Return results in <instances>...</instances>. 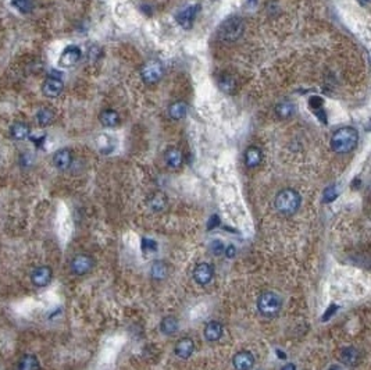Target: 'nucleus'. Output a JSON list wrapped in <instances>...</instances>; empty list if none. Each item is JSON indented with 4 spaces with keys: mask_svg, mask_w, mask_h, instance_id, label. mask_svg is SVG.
I'll list each match as a JSON object with an SVG mask.
<instances>
[{
    "mask_svg": "<svg viewBox=\"0 0 371 370\" xmlns=\"http://www.w3.org/2000/svg\"><path fill=\"white\" fill-rule=\"evenodd\" d=\"M213 277H214V269L210 263H206V262L199 263L193 270V279L201 285H207L213 280Z\"/></svg>",
    "mask_w": 371,
    "mask_h": 370,
    "instance_id": "obj_9",
    "label": "nucleus"
},
{
    "mask_svg": "<svg viewBox=\"0 0 371 370\" xmlns=\"http://www.w3.org/2000/svg\"><path fill=\"white\" fill-rule=\"evenodd\" d=\"M10 135L13 140H25V138L30 137V128H28V125H27L25 123H21V121L14 123L10 128Z\"/></svg>",
    "mask_w": 371,
    "mask_h": 370,
    "instance_id": "obj_22",
    "label": "nucleus"
},
{
    "mask_svg": "<svg viewBox=\"0 0 371 370\" xmlns=\"http://www.w3.org/2000/svg\"><path fill=\"white\" fill-rule=\"evenodd\" d=\"M261 160H263V153L257 146H251V148L246 149V152H245V164L248 167H251V169L257 167L261 163Z\"/></svg>",
    "mask_w": 371,
    "mask_h": 370,
    "instance_id": "obj_18",
    "label": "nucleus"
},
{
    "mask_svg": "<svg viewBox=\"0 0 371 370\" xmlns=\"http://www.w3.org/2000/svg\"><path fill=\"white\" fill-rule=\"evenodd\" d=\"M18 370H40L39 359L34 353H25L18 362Z\"/></svg>",
    "mask_w": 371,
    "mask_h": 370,
    "instance_id": "obj_21",
    "label": "nucleus"
},
{
    "mask_svg": "<svg viewBox=\"0 0 371 370\" xmlns=\"http://www.w3.org/2000/svg\"><path fill=\"white\" fill-rule=\"evenodd\" d=\"M281 370H296V366H295L293 363H288V365H285Z\"/></svg>",
    "mask_w": 371,
    "mask_h": 370,
    "instance_id": "obj_38",
    "label": "nucleus"
},
{
    "mask_svg": "<svg viewBox=\"0 0 371 370\" xmlns=\"http://www.w3.org/2000/svg\"><path fill=\"white\" fill-rule=\"evenodd\" d=\"M178 327H180V323L177 320V317H174V316H167L160 323V331L166 335L175 334L178 331Z\"/></svg>",
    "mask_w": 371,
    "mask_h": 370,
    "instance_id": "obj_23",
    "label": "nucleus"
},
{
    "mask_svg": "<svg viewBox=\"0 0 371 370\" xmlns=\"http://www.w3.org/2000/svg\"><path fill=\"white\" fill-rule=\"evenodd\" d=\"M163 72L164 71H163V66L160 63L152 60L142 67V80L145 81L146 84H156V82H159L161 80Z\"/></svg>",
    "mask_w": 371,
    "mask_h": 370,
    "instance_id": "obj_6",
    "label": "nucleus"
},
{
    "mask_svg": "<svg viewBox=\"0 0 371 370\" xmlns=\"http://www.w3.org/2000/svg\"><path fill=\"white\" fill-rule=\"evenodd\" d=\"M219 224H220V217L217 214H213L210 219H209V223H207V230H213Z\"/></svg>",
    "mask_w": 371,
    "mask_h": 370,
    "instance_id": "obj_35",
    "label": "nucleus"
},
{
    "mask_svg": "<svg viewBox=\"0 0 371 370\" xmlns=\"http://www.w3.org/2000/svg\"><path fill=\"white\" fill-rule=\"evenodd\" d=\"M243 31H245V27H243V22H242L241 18L231 17V18L221 24L217 38L222 40V42H235V40L241 38Z\"/></svg>",
    "mask_w": 371,
    "mask_h": 370,
    "instance_id": "obj_4",
    "label": "nucleus"
},
{
    "mask_svg": "<svg viewBox=\"0 0 371 370\" xmlns=\"http://www.w3.org/2000/svg\"><path fill=\"white\" fill-rule=\"evenodd\" d=\"M293 111H295V106L292 105L291 102H282L280 105H277V107H275L277 116L280 119H282V120L289 119L292 114H293Z\"/></svg>",
    "mask_w": 371,
    "mask_h": 370,
    "instance_id": "obj_28",
    "label": "nucleus"
},
{
    "mask_svg": "<svg viewBox=\"0 0 371 370\" xmlns=\"http://www.w3.org/2000/svg\"><path fill=\"white\" fill-rule=\"evenodd\" d=\"M142 248L143 249H151V250H156L157 249V244L154 242L153 240H148V238H143L142 241Z\"/></svg>",
    "mask_w": 371,
    "mask_h": 370,
    "instance_id": "obj_34",
    "label": "nucleus"
},
{
    "mask_svg": "<svg viewBox=\"0 0 371 370\" xmlns=\"http://www.w3.org/2000/svg\"><path fill=\"white\" fill-rule=\"evenodd\" d=\"M282 309V298L272 291H266L257 298V310L264 317H274Z\"/></svg>",
    "mask_w": 371,
    "mask_h": 370,
    "instance_id": "obj_3",
    "label": "nucleus"
},
{
    "mask_svg": "<svg viewBox=\"0 0 371 370\" xmlns=\"http://www.w3.org/2000/svg\"><path fill=\"white\" fill-rule=\"evenodd\" d=\"M359 141L357 131L352 127H343L334 132L331 138V148L335 153H348L356 148Z\"/></svg>",
    "mask_w": 371,
    "mask_h": 370,
    "instance_id": "obj_2",
    "label": "nucleus"
},
{
    "mask_svg": "<svg viewBox=\"0 0 371 370\" xmlns=\"http://www.w3.org/2000/svg\"><path fill=\"white\" fill-rule=\"evenodd\" d=\"M101 57V49L98 46H92L88 52V59L90 61H96V59Z\"/></svg>",
    "mask_w": 371,
    "mask_h": 370,
    "instance_id": "obj_33",
    "label": "nucleus"
},
{
    "mask_svg": "<svg viewBox=\"0 0 371 370\" xmlns=\"http://www.w3.org/2000/svg\"><path fill=\"white\" fill-rule=\"evenodd\" d=\"M224 255H225L228 259L235 258V255H236V248H235L234 245H228V247H225V249H224Z\"/></svg>",
    "mask_w": 371,
    "mask_h": 370,
    "instance_id": "obj_36",
    "label": "nucleus"
},
{
    "mask_svg": "<svg viewBox=\"0 0 371 370\" xmlns=\"http://www.w3.org/2000/svg\"><path fill=\"white\" fill-rule=\"evenodd\" d=\"M186 111H188V106L186 103L184 102H175L172 103L170 107H169V114L172 120H181L186 116Z\"/></svg>",
    "mask_w": 371,
    "mask_h": 370,
    "instance_id": "obj_26",
    "label": "nucleus"
},
{
    "mask_svg": "<svg viewBox=\"0 0 371 370\" xmlns=\"http://www.w3.org/2000/svg\"><path fill=\"white\" fill-rule=\"evenodd\" d=\"M164 160H166V164L172 169V170H178L181 166H182V161H184V158H182V153H181L180 149L177 148H170L164 153Z\"/></svg>",
    "mask_w": 371,
    "mask_h": 370,
    "instance_id": "obj_16",
    "label": "nucleus"
},
{
    "mask_svg": "<svg viewBox=\"0 0 371 370\" xmlns=\"http://www.w3.org/2000/svg\"><path fill=\"white\" fill-rule=\"evenodd\" d=\"M222 324L220 321H209L206 326H204V330H203V335L204 338L209 341V342H214V341H219L222 335Z\"/></svg>",
    "mask_w": 371,
    "mask_h": 370,
    "instance_id": "obj_15",
    "label": "nucleus"
},
{
    "mask_svg": "<svg viewBox=\"0 0 371 370\" xmlns=\"http://www.w3.org/2000/svg\"><path fill=\"white\" fill-rule=\"evenodd\" d=\"M99 120L104 125V127H116L120 121V116L116 110H111V109H107V110H103L99 116Z\"/></svg>",
    "mask_w": 371,
    "mask_h": 370,
    "instance_id": "obj_24",
    "label": "nucleus"
},
{
    "mask_svg": "<svg viewBox=\"0 0 371 370\" xmlns=\"http://www.w3.org/2000/svg\"><path fill=\"white\" fill-rule=\"evenodd\" d=\"M63 88H64L63 81L60 78H54V77L46 78L42 84V92L48 98H57L63 92Z\"/></svg>",
    "mask_w": 371,
    "mask_h": 370,
    "instance_id": "obj_10",
    "label": "nucleus"
},
{
    "mask_svg": "<svg viewBox=\"0 0 371 370\" xmlns=\"http://www.w3.org/2000/svg\"><path fill=\"white\" fill-rule=\"evenodd\" d=\"M148 206H149V209L152 211H161V210L166 209V206H167V198H166V195L164 194H161V192H154V194H152L151 196H149V199H148Z\"/></svg>",
    "mask_w": 371,
    "mask_h": 370,
    "instance_id": "obj_19",
    "label": "nucleus"
},
{
    "mask_svg": "<svg viewBox=\"0 0 371 370\" xmlns=\"http://www.w3.org/2000/svg\"><path fill=\"white\" fill-rule=\"evenodd\" d=\"M151 276L153 280L163 281L169 276V266L163 260H156L151 267Z\"/></svg>",
    "mask_w": 371,
    "mask_h": 370,
    "instance_id": "obj_20",
    "label": "nucleus"
},
{
    "mask_svg": "<svg viewBox=\"0 0 371 370\" xmlns=\"http://www.w3.org/2000/svg\"><path fill=\"white\" fill-rule=\"evenodd\" d=\"M302 198L299 192L292 188L280 191L274 199V206L282 216H292L301 208Z\"/></svg>",
    "mask_w": 371,
    "mask_h": 370,
    "instance_id": "obj_1",
    "label": "nucleus"
},
{
    "mask_svg": "<svg viewBox=\"0 0 371 370\" xmlns=\"http://www.w3.org/2000/svg\"><path fill=\"white\" fill-rule=\"evenodd\" d=\"M51 279H53V270L49 266H39V267L34 269L32 274H31L32 284L38 288L46 287L48 284H51Z\"/></svg>",
    "mask_w": 371,
    "mask_h": 370,
    "instance_id": "obj_8",
    "label": "nucleus"
},
{
    "mask_svg": "<svg viewBox=\"0 0 371 370\" xmlns=\"http://www.w3.org/2000/svg\"><path fill=\"white\" fill-rule=\"evenodd\" d=\"M81 56H82V52H81L78 46H75V45L67 46L66 49L61 52L60 59H59V66L64 67V69L72 67V66H75L81 60Z\"/></svg>",
    "mask_w": 371,
    "mask_h": 370,
    "instance_id": "obj_7",
    "label": "nucleus"
},
{
    "mask_svg": "<svg viewBox=\"0 0 371 370\" xmlns=\"http://www.w3.org/2000/svg\"><path fill=\"white\" fill-rule=\"evenodd\" d=\"M277 355H278L280 358H285V353H284V352H281V351H277Z\"/></svg>",
    "mask_w": 371,
    "mask_h": 370,
    "instance_id": "obj_39",
    "label": "nucleus"
},
{
    "mask_svg": "<svg viewBox=\"0 0 371 370\" xmlns=\"http://www.w3.org/2000/svg\"><path fill=\"white\" fill-rule=\"evenodd\" d=\"M330 370H341V369H339V368H331Z\"/></svg>",
    "mask_w": 371,
    "mask_h": 370,
    "instance_id": "obj_41",
    "label": "nucleus"
},
{
    "mask_svg": "<svg viewBox=\"0 0 371 370\" xmlns=\"http://www.w3.org/2000/svg\"><path fill=\"white\" fill-rule=\"evenodd\" d=\"M359 1H360L361 4H367V3H369L370 0H359Z\"/></svg>",
    "mask_w": 371,
    "mask_h": 370,
    "instance_id": "obj_40",
    "label": "nucleus"
},
{
    "mask_svg": "<svg viewBox=\"0 0 371 370\" xmlns=\"http://www.w3.org/2000/svg\"><path fill=\"white\" fill-rule=\"evenodd\" d=\"M175 355L181 359H188L191 358V355L195 351V342L191 338H182L175 344Z\"/></svg>",
    "mask_w": 371,
    "mask_h": 370,
    "instance_id": "obj_14",
    "label": "nucleus"
},
{
    "mask_svg": "<svg viewBox=\"0 0 371 370\" xmlns=\"http://www.w3.org/2000/svg\"><path fill=\"white\" fill-rule=\"evenodd\" d=\"M337 196H338V191L335 188V185H330V187H327V188L324 190L322 200H324L325 203H331V202H334V200L337 199Z\"/></svg>",
    "mask_w": 371,
    "mask_h": 370,
    "instance_id": "obj_30",
    "label": "nucleus"
},
{
    "mask_svg": "<svg viewBox=\"0 0 371 370\" xmlns=\"http://www.w3.org/2000/svg\"><path fill=\"white\" fill-rule=\"evenodd\" d=\"M93 267H95V259L90 255H86V253L75 255L70 263L71 271L75 276H85V274L90 273Z\"/></svg>",
    "mask_w": 371,
    "mask_h": 370,
    "instance_id": "obj_5",
    "label": "nucleus"
},
{
    "mask_svg": "<svg viewBox=\"0 0 371 370\" xmlns=\"http://www.w3.org/2000/svg\"><path fill=\"white\" fill-rule=\"evenodd\" d=\"M53 120H54V111L49 109V107H43L36 113V121L42 127H46V125L51 124Z\"/></svg>",
    "mask_w": 371,
    "mask_h": 370,
    "instance_id": "obj_27",
    "label": "nucleus"
},
{
    "mask_svg": "<svg viewBox=\"0 0 371 370\" xmlns=\"http://www.w3.org/2000/svg\"><path fill=\"white\" fill-rule=\"evenodd\" d=\"M232 365L236 370H251L254 365V356L249 351H241L234 356Z\"/></svg>",
    "mask_w": 371,
    "mask_h": 370,
    "instance_id": "obj_11",
    "label": "nucleus"
},
{
    "mask_svg": "<svg viewBox=\"0 0 371 370\" xmlns=\"http://www.w3.org/2000/svg\"><path fill=\"white\" fill-rule=\"evenodd\" d=\"M310 107L313 109V111H317L322 109V99L320 96H313L310 98Z\"/></svg>",
    "mask_w": 371,
    "mask_h": 370,
    "instance_id": "obj_32",
    "label": "nucleus"
},
{
    "mask_svg": "<svg viewBox=\"0 0 371 370\" xmlns=\"http://www.w3.org/2000/svg\"><path fill=\"white\" fill-rule=\"evenodd\" d=\"M10 4L21 14H28L34 10V0H11Z\"/></svg>",
    "mask_w": 371,
    "mask_h": 370,
    "instance_id": "obj_29",
    "label": "nucleus"
},
{
    "mask_svg": "<svg viewBox=\"0 0 371 370\" xmlns=\"http://www.w3.org/2000/svg\"><path fill=\"white\" fill-rule=\"evenodd\" d=\"M72 163V153L70 149L57 150L53 156V164L59 170H67Z\"/></svg>",
    "mask_w": 371,
    "mask_h": 370,
    "instance_id": "obj_13",
    "label": "nucleus"
},
{
    "mask_svg": "<svg viewBox=\"0 0 371 370\" xmlns=\"http://www.w3.org/2000/svg\"><path fill=\"white\" fill-rule=\"evenodd\" d=\"M219 88L225 93H234L236 90V81L230 74H222L219 77Z\"/></svg>",
    "mask_w": 371,
    "mask_h": 370,
    "instance_id": "obj_25",
    "label": "nucleus"
},
{
    "mask_svg": "<svg viewBox=\"0 0 371 370\" xmlns=\"http://www.w3.org/2000/svg\"><path fill=\"white\" fill-rule=\"evenodd\" d=\"M341 360L346 366H356L360 362V352L354 347H345L341 351Z\"/></svg>",
    "mask_w": 371,
    "mask_h": 370,
    "instance_id": "obj_17",
    "label": "nucleus"
},
{
    "mask_svg": "<svg viewBox=\"0 0 371 370\" xmlns=\"http://www.w3.org/2000/svg\"><path fill=\"white\" fill-rule=\"evenodd\" d=\"M224 249H225V245L220 240H216L211 242V252H213V255L220 256V255L224 253Z\"/></svg>",
    "mask_w": 371,
    "mask_h": 370,
    "instance_id": "obj_31",
    "label": "nucleus"
},
{
    "mask_svg": "<svg viewBox=\"0 0 371 370\" xmlns=\"http://www.w3.org/2000/svg\"><path fill=\"white\" fill-rule=\"evenodd\" d=\"M199 9H201V6L195 4V6H189V7H186V9H184V10L178 13L177 21H178V24H180L182 28H185V30L191 28L192 24H193V20H195V16H196V13H198Z\"/></svg>",
    "mask_w": 371,
    "mask_h": 370,
    "instance_id": "obj_12",
    "label": "nucleus"
},
{
    "mask_svg": "<svg viewBox=\"0 0 371 370\" xmlns=\"http://www.w3.org/2000/svg\"><path fill=\"white\" fill-rule=\"evenodd\" d=\"M337 310H338V306H337V305H331V306H330V309L325 310V313H324V316H322V321L328 320V319L331 317L332 315H334Z\"/></svg>",
    "mask_w": 371,
    "mask_h": 370,
    "instance_id": "obj_37",
    "label": "nucleus"
}]
</instances>
